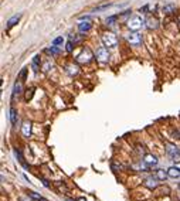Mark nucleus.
<instances>
[{
  "instance_id": "nucleus-1",
  "label": "nucleus",
  "mask_w": 180,
  "mask_h": 201,
  "mask_svg": "<svg viewBox=\"0 0 180 201\" xmlns=\"http://www.w3.org/2000/svg\"><path fill=\"white\" fill-rule=\"evenodd\" d=\"M128 27H129V30H132V31H138V30H140L142 27L145 26V20L142 19L140 16H132L128 20V24H126Z\"/></svg>"
},
{
  "instance_id": "nucleus-2",
  "label": "nucleus",
  "mask_w": 180,
  "mask_h": 201,
  "mask_svg": "<svg viewBox=\"0 0 180 201\" xmlns=\"http://www.w3.org/2000/svg\"><path fill=\"white\" fill-rule=\"evenodd\" d=\"M101 38H102L103 45L108 48H113L118 45V37L113 33H103Z\"/></svg>"
},
{
  "instance_id": "nucleus-3",
  "label": "nucleus",
  "mask_w": 180,
  "mask_h": 201,
  "mask_svg": "<svg viewBox=\"0 0 180 201\" xmlns=\"http://www.w3.org/2000/svg\"><path fill=\"white\" fill-rule=\"evenodd\" d=\"M94 58V54L90 48H84L82 53L77 55V62L78 64H88Z\"/></svg>"
},
{
  "instance_id": "nucleus-4",
  "label": "nucleus",
  "mask_w": 180,
  "mask_h": 201,
  "mask_svg": "<svg viewBox=\"0 0 180 201\" xmlns=\"http://www.w3.org/2000/svg\"><path fill=\"white\" fill-rule=\"evenodd\" d=\"M91 28H92V21L90 20V17H82L81 21L78 23V31H80L81 34H85V33H88Z\"/></svg>"
},
{
  "instance_id": "nucleus-5",
  "label": "nucleus",
  "mask_w": 180,
  "mask_h": 201,
  "mask_svg": "<svg viewBox=\"0 0 180 201\" xmlns=\"http://www.w3.org/2000/svg\"><path fill=\"white\" fill-rule=\"evenodd\" d=\"M126 40L130 45H135V47H136V45L142 44V36H140L139 33H136V31H134V33L126 34Z\"/></svg>"
},
{
  "instance_id": "nucleus-6",
  "label": "nucleus",
  "mask_w": 180,
  "mask_h": 201,
  "mask_svg": "<svg viewBox=\"0 0 180 201\" xmlns=\"http://www.w3.org/2000/svg\"><path fill=\"white\" fill-rule=\"evenodd\" d=\"M97 60L99 62H108L109 60V51L107 47H99L97 50Z\"/></svg>"
},
{
  "instance_id": "nucleus-7",
  "label": "nucleus",
  "mask_w": 180,
  "mask_h": 201,
  "mask_svg": "<svg viewBox=\"0 0 180 201\" xmlns=\"http://www.w3.org/2000/svg\"><path fill=\"white\" fill-rule=\"evenodd\" d=\"M145 24H146V27L149 30H156L157 27H159V20L153 16H149L146 20H145Z\"/></svg>"
},
{
  "instance_id": "nucleus-8",
  "label": "nucleus",
  "mask_w": 180,
  "mask_h": 201,
  "mask_svg": "<svg viewBox=\"0 0 180 201\" xmlns=\"http://www.w3.org/2000/svg\"><path fill=\"white\" fill-rule=\"evenodd\" d=\"M166 153L169 154V156H170L172 159H176L177 156H180L179 149H177L176 146H173V144H170V143L166 144Z\"/></svg>"
},
{
  "instance_id": "nucleus-9",
  "label": "nucleus",
  "mask_w": 180,
  "mask_h": 201,
  "mask_svg": "<svg viewBox=\"0 0 180 201\" xmlns=\"http://www.w3.org/2000/svg\"><path fill=\"white\" fill-rule=\"evenodd\" d=\"M143 184H145V187H147L149 190H155V188L157 187V178L156 177H147V178H145Z\"/></svg>"
},
{
  "instance_id": "nucleus-10",
  "label": "nucleus",
  "mask_w": 180,
  "mask_h": 201,
  "mask_svg": "<svg viewBox=\"0 0 180 201\" xmlns=\"http://www.w3.org/2000/svg\"><path fill=\"white\" fill-rule=\"evenodd\" d=\"M21 133H23L24 138H30L31 136V122H23V126H21Z\"/></svg>"
},
{
  "instance_id": "nucleus-11",
  "label": "nucleus",
  "mask_w": 180,
  "mask_h": 201,
  "mask_svg": "<svg viewBox=\"0 0 180 201\" xmlns=\"http://www.w3.org/2000/svg\"><path fill=\"white\" fill-rule=\"evenodd\" d=\"M143 163L147 166H156L157 164V157L153 154H145L143 156Z\"/></svg>"
},
{
  "instance_id": "nucleus-12",
  "label": "nucleus",
  "mask_w": 180,
  "mask_h": 201,
  "mask_svg": "<svg viewBox=\"0 0 180 201\" xmlns=\"http://www.w3.org/2000/svg\"><path fill=\"white\" fill-rule=\"evenodd\" d=\"M167 174H169L170 178H179L180 177V170L176 167V166H172L170 169H167Z\"/></svg>"
},
{
  "instance_id": "nucleus-13",
  "label": "nucleus",
  "mask_w": 180,
  "mask_h": 201,
  "mask_svg": "<svg viewBox=\"0 0 180 201\" xmlns=\"http://www.w3.org/2000/svg\"><path fill=\"white\" fill-rule=\"evenodd\" d=\"M174 10H176V4H173V3H166L162 7V11L165 14H172V13H174Z\"/></svg>"
},
{
  "instance_id": "nucleus-14",
  "label": "nucleus",
  "mask_w": 180,
  "mask_h": 201,
  "mask_svg": "<svg viewBox=\"0 0 180 201\" xmlns=\"http://www.w3.org/2000/svg\"><path fill=\"white\" fill-rule=\"evenodd\" d=\"M155 177H156L157 180H160V181H165L167 177H169V174H167V170L165 171L163 169H159V170H156V173H155Z\"/></svg>"
},
{
  "instance_id": "nucleus-15",
  "label": "nucleus",
  "mask_w": 180,
  "mask_h": 201,
  "mask_svg": "<svg viewBox=\"0 0 180 201\" xmlns=\"http://www.w3.org/2000/svg\"><path fill=\"white\" fill-rule=\"evenodd\" d=\"M20 19H21V13L20 14H16V16H13L10 19V20L7 21V28H11V27H14L16 26L19 21H20Z\"/></svg>"
},
{
  "instance_id": "nucleus-16",
  "label": "nucleus",
  "mask_w": 180,
  "mask_h": 201,
  "mask_svg": "<svg viewBox=\"0 0 180 201\" xmlns=\"http://www.w3.org/2000/svg\"><path fill=\"white\" fill-rule=\"evenodd\" d=\"M40 62H41V60H40V55L37 54V55H34V58H33V62H31V68H33V71L34 72H37V71L40 70Z\"/></svg>"
},
{
  "instance_id": "nucleus-17",
  "label": "nucleus",
  "mask_w": 180,
  "mask_h": 201,
  "mask_svg": "<svg viewBox=\"0 0 180 201\" xmlns=\"http://www.w3.org/2000/svg\"><path fill=\"white\" fill-rule=\"evenodd\" d=\"M21 92V84L20 82H16L14 84V88H13V94H11V99H14L16 96H19Z\"/></svg>"
},
{
  "instance_id": "nucleus-18",
  "label": "nucleus",
  "mask_w": 180,
  "mask_h": 201,
  "mask_svg": "<svg viewBox=\"0 0 180 201\" xmlns=\"http://www.w3.org/2000/svg\"><path fill=\"white\" fill-rule=\"evenodd\" d=\"M10 122H11V125L13 126H16L17 125V111L14 109V108H10Z\"/></svg>"
},
{
  "instance_id": "nucleus-19",
  "label": "nucleus",
  "mask_w": 180,
  "mask_h": 201,
  "mask_svg": "<svg viewBox=\"0 0 180 201\" xmlns=\"http://www.w3.org/2000/svg\"><path fill=\"white\" fill-rule=\"evenodd\" d=\"M46 53L50 54V55H57V54H60V47H57V45H51V47L46 48Z\"/></svg>"
},
{
  "instance_id": "nucleus-20",
  "label": "nucleus",
  "mask_w": 180,
  "mask_h": 201,
  "mask_svg": "<svg viewBox=\"0 0 180 201\" xmlns=\"http://www.w3.org/2000/svg\"><path fill=\"white\" fill-rule=\"evenodd\" d=\"M78 70H80V68H78V65H74V64H71V65H68V67H67V72L70 75H77L78 74Z\"/></svg>"
},
{
  "instance_id": "nucleus-21",
  "label": "nucleus",
  "mask_w": 180,
  "mask_h": 201,
  "mask_svg": "<svg viewBox=\"0 0 180 201\" xmlns=\"http://www.w3.org/2000/svg\"><path fill=\"white\" fill-rule=\"evenodd\" d=\"M29 195H30L34 201H47L44 197H41L40 194H37V193H34V191H29Z\"/></svg>"
},
{
  "instance_id": "nucleus-22",
  "label": "nucleus",
  "mask_w": 180,
  "mask_h": 201,
  "mask_svg": "<svg viewBox=\"0 0 180 201\" xmlns=\"http://www.w3.org/2000/svg\"><path fill=\"white\" fill-rule=\"evenodd\" d=\"M112 6H115L113 3H107V4H102V6H99V7H95L92 11H103V10H108L109 7H112Z\"/></svg>"
},
{
  "instance_id": "nucleus-23",
  "label": "nucleus",
  "mask_w": 180,
  "mask_h": 201,
  "mask_svg": "<svg viewBox=\"0 0 180 201\" xmlns=\"http://www.w3.org/2000/svg\"><path fill=\"white\" fill-rule=\"evenodd\" d=\"M33 95H34V88H30V89H27L26 91V101H30L31 98H33Z\"/></svg>"
},
{
  "instance_id": "nucleus-24",
  "label": "nucleus",
  "mask_w": 180,
  "mask_h": 201,
  "mask_svg": "<svg viewBox=\"0 0 180 201\" xmlns=\"http://www.w3.org/2000/svg\"><path fill=\"white\" fill-rule=\"evenodd\" d=\"M63 43H64V38L63 37H57V38H54L53 45H63Z\"/></svg>"
},
{
  "instance_id": "nucleus-25",
  "label": "nucleus",
  "mask_w": 180,
  "mask_h": 201,
  "mask_svg": "<svg viewBox=\"0 0 180 201\" xmlns=\"http://www.w3.org/2000/svg\"><path fill=\"white\" fill-rule=\"evenodd\" d=\"M26 75H27V68H23L19 74V79H26Z\"/></svg>"
},
{
  "instance_id": "nucleus-26",
  "label": "nucleus",
  "mask_w": 180,
  "mask_h": 201,
  "mask_svg": "<svg viewBox=\"0 0 180 201\" xmlns=\"http://www.w3.org/2000/svg\"><path fill=\"white\" fill-rule=\"evenodd\" d=\"M50 67L53 68V64H51V61H47V62L44 64V67H43V71H50Z\"/></svg>"
},
{
  "instance_id": "nucleus-27",
  "label": "nucleus",
  "mask_w": 180,
  "mask_h": 201,
  "mask_svg": "<svg viewBox=\"0 0 180 201\" xmlns=\"http://www.w3.org/2000/svg\"><path fill=\"white\" fill-rule=\"evenodd\" d=\"M72 40H70V41H68V43H67V47H65V50H67L68 51V53H71V51H72Z\"/></svg>"
},
{
  "instance_id": "nucleus-28",
  "label": "nucleus",
  "mask_w": 180,
  "mask_h": 201,
  "mask_svg": "<svg viewBox=\"0 0 180 201\" xmlns=\"http://www.w3.org/2000/svg\"><path fill=\"white\" fill-rule=\"evenodd\" d=\"M172 135H173L176 139H180V132L179 130H172Z\"/></svg>"
},
{
  "instance_id": "nucleus-29",
  "label": "nucleus",
  "mask_w": 180,
  "mask_h": 201,
  "mask_svg": "<svg viewBox=\"0 0 180 201\" xmlns=\"http://www.w3.org/2000/svg\"><path fill=\"white\" fill-rule=\"evenodd\" d=\"M41 181H43V184L46 186V187H50V184H48V181H47V180H44V178H43Z\"/></svg>"
},
{
  "instance_id": "nucleus-30",
  "label": "nucleus",
  "mask_w": 180,
  "mask_h": 201,
  "mask_svg": "<svg viewBox=\"0 0 180 201\" xmlns=\"http://www.w3.org/2000/svg\"><path fill=\"white\" fill-rule=\"evenodd\" d=\"M174 166H176V167H177V169H179V170H180V161H177V163L174 164Z\"/></svg>"
},
{
  "instance_id": "nucleus-31",
  "label": "nucleus",
  "mask_w": 180,
  "mask_h": 201,
  "mask_svg": "<svg viewBox=\"0 0 180 201\" xmlns=\"http://www.w3.org/2000/svg\"><path fill=\"white\" fill-rule=\"evenodd\" d=\"M78 201H85V200H84V198H80V200H78Z\"/></svg>"
},
{
  "instance_id": "nucleus-32",
  "label": "nucleus",
  "mask_w": 180,
  "mask_h": 201,
  "mask_svg": "<svg viewBox=\"0 0 180 201\" xmlns=\"http://www.w3.org/2000/svg\"><path fill=\"white\" fill-rule=\"evenodd\" d=\"M67 201H74V200H71V198H67Z\"/></svg>"
},
{
  "instance_id": "nucleus-33",
  "label": "nucleus",
  "mask_w": 180,
  "mask_h": 201,
  "mask_svg": "<svg viewBox=\"0 0 180 201\" xmlns=\"http://www.w3.org/2000/svg\"><path fill=\"white\" fill-rule=\"evenodd\" d=\"M51 2H55V0H51Z\"/></svg>"
},
{
  "instance_id": "nucleus-34",
  "label": "nucleus",
  "mask_w": 180,
  "mask_h": 201,
  "mask_svg": "<svg viewBox=\"0 0 180 201\" xmlns=\"http://www.w3.org/2000/svg\"><path fill=\"white\" fill-rule=\"evenodd\" d=\"M179 153H180V149H179Z\"/></svg>"
}]
</instances>
